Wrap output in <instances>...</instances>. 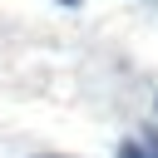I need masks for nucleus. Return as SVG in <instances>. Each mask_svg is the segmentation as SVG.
Wrapping results in <instances>:
<instances>
[{
  "instance_id": "obj_1",
  "label": "nucleus",
  "mask_w": 158,
  "mask_h": 158,
  "mask_svg": "<svg viewBox=\"0 0 158 158\" xmlns=\"http://www.w3.org/2000/svg\"><path fill=\"white\" fill-rule=\"evenodd\" d=\"M118 158H153V153H148V143H133V138H123V143H118Z\"/></svg>"
},
{
  "instance_id": "obj_2",
  "label": "nucleus",
  "mask_w": 158,
  "mask_h": 158,
  "mask_svg": "<svg viewBox=\"0 0 158 158\" xmlns=\"http://www.w3.org/2000/svg\"><path fill=\"white\" fill-rule=\"evenodd\" d=\"M143 143H148V153L158 158V133H153V128H148V138H143Z\"/></svg>"
},
{
  "instance_id": "obj_3",
  "label": "nucleus",
  "mask_w": 158,
  "mask_h": 158,
  "mask_svg": "<svg viewBox=\"0 0 158 158\" xmlns=\"http://www.w3.org/2000/svg\"><path fill=\"white\" fill-rule=\"evenodd\" d=\"M59 5H79V0H59Z\"/></svg>"
},
{
  "instance_id": "obj_4",
  "label": "nucleus",
  "mask_w": 158,
  "mask_h": 158,
  "mask_svg": "<svg viewBox=\"0 0 158 158\" xmlns=\"http://www.w3.org/2000/svg\"><path fill=\"white\" fill-rule=\"evenodd\" d=\"M40 158H59V153H40Z\"/></svg>"
}]
</instances>
